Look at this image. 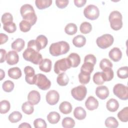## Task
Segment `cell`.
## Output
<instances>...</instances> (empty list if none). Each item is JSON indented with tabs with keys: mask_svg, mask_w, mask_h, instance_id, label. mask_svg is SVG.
<instances>
[{
	"mask_svg": "<svg viewBox=\"0 0 128 128\" xmlns=\"http://www.w3.org/2000/svg\"><path fill=\"white\" fill-rule=\"evenodd\" d=\"M113 92L115 96L122 100L128 99V88L122 84H116L113 88Z\"/></svg>",
	"mask_w": 128,
	"mask_h": 128,
	"instance_id": "cell-7",
	"label": "cell"
},
{
	"mask_svg": "<svg viewBox=\"0 0 128 128\" xmlns=\"http://www.w3.org/2000/svg\"><path fill=\"white\" fill-rule=\"evenodd\" d=\"M78 80L80 83L84 84H88L90 79V75L84 74L80 72L78 74Z\"/></svg>",
	"mask_w": 128,
	"mask_h": 128,
	"instance_id": "cell-47",
	"label": "cell"
},
{
	"mask_svg": "<svg viewBox=\"0 0 128 128\" xmlns=\"http://www.w3.org/2000/svg\"><path fill=\"white\" fill-rule=\"evenodd\" d=\"M74 116L77 120H82L86 118V113L83 108L81 106H78L75 108L74 111Z\"/></svg>",
	"mask_w": 128,
	"mask_h": 128,
	"instance_id": "cell-25",
	"label": "cell"
},
{
	"mask_svg": "<svg viewBox=\"0 0 128 128\" xmlns=\"http://www.w3.org/2000/svg\"><path fill=\"white\" fill-rule=\"evenodd\" d=\"M52 0H36L35 4L39 10L45 9L51 6Z\"/></svg>",
	"mask_w": 128,
	"mask_h": 128,
	"instance_id": "cell-30",
	"label": "cell"
},
{
	"mask_svg": "<svg viewBox=\"0 0 128 128\" xmlns=\"http://www.w3.org/2000/svg\"><path fill=\"white\" fill-rule=\"evenodd\" d=\"M36 40L40 44L42 49L45 48L47 46L48 40L46 36L44 35H40L36 38Z\"/></svg>",
	"mask_w": 128,
	"mask_h": 128,
	"instance_id": "cell-44",
	"label": "cell"
},
{
	"mask_svg": "<svg viewBox=\"0 0 128 128\" xmlns=\"http://www.w3.org/2000/svg\"><path fill=\"white\" fill-rule=\"evenodd\" d=\"M96 62V56L92 54H88L84 58V62H90L95 65Z\"/></svg>",
	"mask_w": 128,
	"mask_h": 128,
	"instance_id": "cell-50",
	"label": "cell"
},
{
	"mask_svg": "<svg viewBox=\"0 0 128 128\" xmlns=\"http://www.w3.org/2000/svg\"><path fill=\"white\" fill-rule=\"evenodd\" d=\"M28 100L33 105L38 104L40 100V95L38 92L32 90L30 91L28 95Z\"/></svg>",
	"mask_w": 128,
	"mask_h": 128,
	"instance_id": "cell-15",
	"label": "cell"
},
{
	"mask_svg": "<svg viewBox=\"0 0 128 128\" xmlns=\"http://www.w3.org/2000/svg\"><path fill=\"white\" fill-rule=\"evenodd\" d=\"M28 48L34 49L38 52L40 50H42L40 44L36 40H30L28 43Z\"/></svg>",
	"mask_w": 128,
	"mask_h": 128,
	"instance_id": "cell-45",
	"label": "cell"
},
{
	"mask_svg": "<svg viewBox=\"0 0 128 128\" xmlns=\"http://www.w3.org/2000/svg\"><path fill=\"white\" fill-rule=\"evenodd\" d=\"M56 6L60 8H64L67 6L69 1L68 0H56L55 2Z\"/></svg>",
	"mask_w": 128,
	"mask_h": 128,
	"instance_id": "cell-49",
	"label": "cell"
},
{
	"mask_svg": "<svg viewBox=\"0 0 128 128\" xmlns=\"http://www.w3.org/2000/svg\"><path fill=\"white\" fill-rule=\"evenodd\" d=\"M108 56L112 61L118 62L122 57V52L119 48L114 47L110 51Z\"/></svg>",
	"mask_w": 128,
	"mask_h": 128,
	"instance_id": "cell-17",
	"label": "cell"
},
{
	"mask_svg": "<svg viewBox=\"0 0 128 128\" xmlns=\"http://www.w3.org/2000/svg\"><path fill=\"white\" fill-rule=\"evenodd\" d=\"M8 40V36L6 34L0 33V44H2L6 43Z\"/></svg>",
	"mask_w": 128,
	"mask_h": 128,
	"instance_id": "cell-53",
	"label": "cell"
},
{
	"mask_svg": "<svg viewBox=\"0 0 128 128\" xmlns=\"http://www.w3.org/2000/svg\"><path fill=\"white\" fill-rule=\"evenodd\" d=\"M69 82V78L67 74L65 72H62L58 74L56 78V82L60 86H66Z\"/></svg>",
	"mask_w": 128,
	"mask_h": 128,
	"instance_id": "cell-28",
	"label": "cell"
},
{
	"mask_svg": "<svg viewBox=\"0 0 128 128\" xmlns=\"http://www.w3.org/2000/svg\"><path fill=\"white\" fill-rule=\"evenodd\" d=\"M122 16L120 12L114 10L111 12L108 16L111 28L114 30H120L122 26Z\"/></svg>",
	"mask_w": 128,
	"mask_h": 128,
	"instance_id": "cell-4",
	"label": "cell"
},
{
	"mask_svg": "<svg viewBox=\"0 0 128 128\" xmlns=\"http://www.w3.org/2000/svg\"><path fill=\"white\" fill-rule=\"evenodd\" d=\"M62 124L64 128H72L75 126V122L72 118L66 117L62 120Z\"/></svg>",
	"mask_w": 128,
	"mask_h": 128,
	"instance_id": "cell-38",
	"label": "cell"
},
{
	"mask_svg": "<svg viewBox=\"0 0 128 128\" xmlns=\"http://www.w3.org/2000/svg\"><path fill=\"white\" fill-rule=\"evenodd\" d=\"M85 106L89 110H93L96 109L98 106V100L94 96L88 97L85 102Z\"/></svg>",
	"mask_w": 128,
	"mask_h": 128,
	"instance_id": "cell-16",
	"label": "cell"
},
{
	"mask_svg": "<svg viewBox=\"0 0 128 128\" xmlns=\"http://www.w3.org/2000/svg\"><path fill=\"white\" fill-rule=\"evenodd\" d=\"M8 76L12 79L17 80L20 78L22 75L20 69L18 67H14L8 70Z\"/></svg>",
	"mask_w": 128,
	"mask_h": 128,
	"instance_id": "cell-23",
	"label": "cell"
},
{
	"mask_svg": "<svg viewBox=\"0 0 128 128\" xmlns=\"http://www.w3.org/2000/svg\"><path fill=\"white\" fill-rule=\"evenodd\" d=\"M21 16L23 20L29 22L32 26H34L36 20L37 16L33 6L30 4L22 5L20 9Z\"/></svg>",
	"mask_w": 128,
	"mask_h": 128,
	"instance_id": "cell-1",
	"label": "cell"
},
{
	"mask_svg": "<svg viewBox=\"0 0 128 128\" xmlns=\"http://www.w3.org/2000/svg\"><path fill=\"white\" fill-rule=\"evenodd\" d=\"M22 116V114L18 111L12 112L8 116V120L12 123L18 122L21 120Z\"/></svg>",
	"mask_w": 128,
	"mask_h": 128,
	"instance_id": "cell-33",
	"label": "cell"
},
{
	"mask_svg": "<svg viewBox=\"0 0 128 128\" xmlns=\"http://www.w3.org/2000/svg\"><path fill=\"white\" fill-rule=\"evenodd\" d=\"M32 26L29 22L24 20H22L19 24L20 30L24 32H28L30 30Z\"/></svg>",
	"mask_w": 128,
	"mask_h": 128,
	"instance_id": "cell-43",
	"label": "cell"
},
{
	"mask_svg": "<svg viewBox=\"0 0 128 128\" xmlns=\"http://www.w3.org/2000/svg\"><path fill=\"white\" fill-rule=\"evenodd\" d=\"M52 63V61L48 58L43 59L42 60L39 64V68L40 70L45 72H48L51 70Z\"/></svg>",
	"mask_w": 128,
	"mask_h": 128,
	"instance_id": "cell-19",
	"label": "cell"
},
{
	"mask_svg": "<svg viewBox=\"0 0 128 128\" xmlns=\"http://www.w3.org/2000/svg\"><path fill=\"white\" fill-rule=\"evenodd\" d=\"M18 128H31V126L27 122H23V123H22L18 126Z\"/></svg>",
	"mask_w": 128,
	"mask_h": 128,
	"instance_id": "cell-54",
	"label": "cell"
},
{
	"mask_svg": "<svg viewBox=\"0 0 128 128\" xmlns=\"http://www.w3.org/2000/svg\"><path fill=\"white\" fill-rule=\"evenodd\" d=\"M80 32L84 34H87L90 33L92 30V24L87 22H82L80 27Z\"/></svg>",
	"mask_w": 128,
	"mask_h": 128,
	"instance_id": "cell-37",
	"label": "cell"
},
{
	"mask_svg": "<svg viewBox=\"0 0 128 128\" xmlns=\"http://www.w3.org/2000/svg\"><path fill=\"white\" fill-rule=\"evenodd\" d=\"M10 104L8 101L3 100L0 102V112L2 114L7 113L10 110Z\"/></svg>",
	"mask_w": 128,
	"mask_h": 128,
	"instance_id": "cell-39",
	"label": "cell"
},
{
	"mask_svg": "<svg viewBox=\"0 0 128 128\" xmlns=\"http://www.w3.org/2000/svg\"><path fill=\"white\" fill-rule=\"evenodd\" d=\"M84 14L88 20H95L99 16L100 10L96 6L90 4L86 6L84 9Z\"/></svg>",
	"mask_w": 128,
	"mask_h": 128,
	"instance_id": "cell-8",
	"label": "cell"
},
{
	"mask_svg": "<svg viewBox=\"0 0 128 128\" xmlns=\"http://www.w3.org/2000/svg\"><path fill=\"white\" fill-rule=\"evenodd\" d=\"M78 28L76 24L74 23H69L66 25L64 28L65 32L68 35H74L77 32Z\"/></svg>",
	"mask_w": 128,
	"mask_h": 128,
	"instance_id": "cell-35",
	"label": "cell"
},
{
	"mask_svg": "<svg viewBox=\"0 0 128 128\" xmlns=\"http://www.w3.org/2000/svg\"><path fill=\"white\" fill-rule=\"evenodd\" d=\"M4 76H5L4 72L2 69H0V80H2V78H4Z\"/></svg>",
	"mask_w": 128,
	"mask_h": 128,
	"instance_id": "cell-55",
	"label": "cell"
},
{
	"mask_svg": "<svg viewBox=\"0 0 128 128\" xmlns=\"http://www.w3.org/2000/svg\"><path fill=\"white\" fill-rule=\"evenodd\" d=\"M35 84L40 90H46L50 88L51 82L44 74H36V80Z\"/></svg>",
	"mask_w": 128,
	"mask_h": 128,
	"instance_id": "cell-10",
	"label": "cell"
},
{
	"mask_svg": "<svg viewBox=\"0 0 128 128\" xmlns=\"http://www.w3.org/2000/svg\"><path fill=\"white\" fill-rule=\"evenodd\" d=\"M105 126L107 128H116L118 126V122L116 118L112 116L108 117L105 120Z\"/></svg>",
	"mask_w": 128,
	"mask_h": 128,
	"instance_id": "cell-34",
	"label": "cell"
},
{
	"mask_svg": "<svg viewBox=\"0 0 128 128\" xmlns=\"http://www.w3.org/2000/svg\"><path fill=\"white\" fill-rule=\"evenodd\" d=\"M60 116L58 113L56 112H50L47 116V120L52 124H57L60 120Z\"/></svg>",
	"mask_w": 128,
	"mask_h": 128,
	"instance_id": "cell-29",
	"label": "cell"
},
{
	"mask_svg": "<svg viewBox=\"0 0 128 128\" xmlns=\"http://www.w3.org/2000/svg\"><path fill=\"white\" fill-rule=\"evenodd\" d=\"M34 125L35 128H46L47 127L45 120L40 118L36 119L34 122Z\"/></svg>",
	"mask_w": 128,
	"mask_h": 128,
	"instance_id": "cell-46",
	"label": "cell"
},
{
	"mask_svg": "<svg viewBox=\"0 0 128 128\" xmlns=\"http://www.w3.org/2000/svg\"><path fill=\"white\" fill-rule=\"evenodd\" d=\"M72 109V108L70 103L66 101L62 102L59 106V110L62 113L65 114L70 113Z\"/></svg>",
	"mask_w": 128,
	"mask_h": 128,
	"instance_id": "cell-26",
	"label": "cell"
},
{
	"mask_svg": "<svg viewBox=\"0 0 128 128\" xmlns=\"http://www.w3.org/2000/svg\"><path fill=\"white\" fill-rule=\"evenodd\" d=\"M0 62L2 63L4 62L6 60V52L5 50L1 48L0 50Z\"/></svg>",
	"mask_w": 128,
	"mask_h": 128,
	"instance_id": "cell-51",
	"label": "cell"
},
{
	"mask_svg": "<svg viewBox=\"0 0 128 128\" xmlns=\"http://www.w3.org/2000/svg\"><path fill=\"white\" fill-rule=\"evenodd\" d=\"M96 96L101 100L106 99L109 95V90L105 86H98L96 90Z\"/></svg>",
	"mask_w": 128,
	"mask_h": 128,
	"instance_id": "cell-14",
	"label": "cell"
},
{
	"mask_svg": "<svg viewBox=\"0 0 128 128\" xmlns=\"http://www.w3.org/2000/svg\"><path fill=\"white\" fill-rule=\"evenodd\" d=\"M19 60V56L16 51H9L6 56V61L9 65H14L16 64Z\"/></svg>",
	"mask_w": 128,
	"mask_h": 128,
	"instance_id": "cell-13",
	"label": "cell"
},
{
	"mask_svg": "<svg viewBox=\"0 0 128 128\" xmlns=\"http://www.w3.org/2000/svg\"><path fill=\"white\" fill-rule=\"evenodd\" d=\"M118 76L122 79H125L128 78V67L122 66L119 68L117 70Z\"/></svg>",
	"mask_w": 128,
	"mask_h": 128,
	"instance_id": "cell-40",
	"label": "cell"
},
{
	"mask_svg": "<svg viewBox=\"0 0 128 128\" xmlns=\"http://www.w3.org/2000/svg\"><path fill=\"white\" fill-rule=\"evenodd\" d=\"M24 58L34 64H40L42 60V55L38 52L31 48H27L23 52Z\"/></svg>",
	"mask_w": 128,
	"mask_h": 128,
	"instance_id": "cell-3",
	"label": "cell"
},
{
	"mask_svg": "<svg viewBox=\"0 0 128 128\" xmlns=\"http://www.w3.org/2000/svg\"><path fill=\"white\" fill-rule=\"evenodd\" d=\"M1 20L2 23L3 24H5L9 22H12L13 17L11 14L8 12H6L2 15Z\"/></svg>",
	"mask_w": 128,
	"mask_h": 128,
	"instance_id": "cell-48",
	"label": "cell"
},
{
	"mask_svg": "<svg viewBox=\"0 0 128 128\" xmlns=\"http://www.w3.org/2000/svg\"><path fill=\"white\" fill-rule=\"evenodd\" d=\"M86 43V38L82 35H78L74 37L72 40L73 44L77 48H82L85 45Z\"/></svg>",
	"mask_w": 128,
	"mask_h": 128,
	"instance_id": "cell-27",
	"label": "cell"
},
{
	"mask_svg": "<svg viewBox=\"0 0 128 128\" xmlns=\"http://www.w3.org/2000/svg\"><path fill=\"white\" fill-rule=\"evenodd\" d=\"M67 58L70 62L71 66L72 68H76L78 66L80 62V56L76 53H71Z\"/></svg>",
	"mask_w": 128,
	"mask_h": 128,
	"instance_id": "cell-22",
	"label": "cell"
},
{
	"mask_svg": "<svg viewBox=\"0 0 128 128\" xmlns=\"http://www.w3.org/2000/svg\"><path fill=\"white\" fill-rule=\"evenodd\" d=\"M92 79L94 83L98 85L102 84L105 82H106V76L104 72H98L95 73Z\"/></svg>",
	"mask_w": 128,
	"mask_h": 128,
	"instance_id": "cell-18",
	"label": "cell"
},
{
	"mask_svg": "<svg viewBox=\"0 0 128 128\" xmlns=\"http://www.w3.org/2000/svg\"><path fill=\"white\" fill-rule=\"evenodd\" d=\"M112 62L106 58L102 59L100 62V67L103 72L112 69Z\"/></svg>",
	"mask_w": 128,
	"mask_h": 128,
	"instance_id": "cell-32",
	"label": "cell"
},
{
	"mask_svg": "<svg viewBox=\"0 0 128 128\" xmlns=\"http://www.w3.org/2000/svg\"><path fill=\"white\" fill-rule=\"evenodd\" d=\"M4 30L8 33H13L16 30V26L15 23L13 22H9L4 24Z\"/></svg>",
	"mask_w": 128,
	"mask_h": 128,
	"instance_id": "cell-42",
	"label": "cell"
},
{
	"mask_svg": "<svg viewBox=\"0 0 128 128\" xmlns=\"http://www.w3.org/2000/svg\"><path fill=\"white\" fill-rule=\"evenodd\" d=\"M26 75L25 80L29 84H35L36 80V74H35L34 69L30 66H26L24 68Z\"/></svg>",
	"mask_w": 128,
	"mask_h": 128,
	"instance_id": "cell-11",
	"label": "cell"
},
{
	"mask_svg": "<svg viewBox=\"0 0 128 128\" xmlns=\"http://www.w3.org/2000/svg\"><path fill=\"white\" fill-rule=\"evenodd\" d=\"M14 83L12 81L10 80H8L4 82L2 85V88L3 90L5 92H12L14 90Z\"/></svg>",
	"mask_w": 128,
	"mask_h": 128,
	"instance_id": "cell-41",
	"label": "cell"
},
{
	"mask_svg": "<svg viewBox=\"0 0 128 128\" xmlns=\"http://www.w3.org/2000/svg\"><path fill=\"white\" fill-rule=\"evenodd\" d=\"M94 64L90 62H84L80 68V72L86 74L90 75L94 70Z\"/></svg>",
	"mask_w": 128,
	"mask_h": 128,
	"instance_id": "cell-24",
	"label": "cell"
},
{
	"mask_svg": "<svg viewBox=\"0 0 128 128\" xmlns=\"http://www.w3.org/2000/svg\"><path fill=\"white\" fill-rule=\"evenodd\" d=\"M106 107L108 110L110 112H116L119 108L118 101L114 98H110L106 104Z\"/></svg>",
	"mask_w": 128,
	"mask_h": 128,
	"instance_id": "cell-21",
	"label": "cell"
},
{
	"mask_svg": "<svg viewBox=\"0 0 128 128\" xmlns=\"http://www.w3.org/2000/svg\"><path fill=\"white\" fill-rule=\"evenodd\" d=\"M114 41V37L110 34H104L97 38L96 43L100 48L106 49L111 46Z\"/></svg>",
	"mask_w": 128,
	"mask_h": 128,
	"instance_id": "cell-5",
	"label": "cell"
},
{
	"mask_svg": "<svg viewBox=\"0 0 128 128\" xmlns=\"http://www.w3.org/2000/svg\"><path fill=\"white\" fill-rule=\"evenodd\" d=\"M46 98L48 104L53 106L58 102L60 98V95L58 92L56 90H50L47 92Z\"/></svg>",
	"mask_w": 128,
	"mask_h": 128,
	"instance_id": "cell-12",
	"label": "cell"
},
{
	"mask_svg": "<svg viewBox=\"0 0 128 128\" xmlns=\"http://www.w3.org/2000/svg\"><path fill=\"white\" fill-rule=\"evenodd\" d=\"M87 94L86 88L84 85H80L74 88L71 90L72 96L78 101L82 100L86 97Z\"/></svg>",
	"mask_w": 128,
	"mask_h": 128,
	"instance_id": "cell-9",
	"label": "cell"
},
{
	"mask_svg": "<svg viewBox=\"0 0 128 128\" xmlns=\"http://www.w3.org/2000/svg\"><path fill=\"white\" fill-rule=\"evenodd\" d=\"M25 45L24 41L23 39L18 38L16 39L11 44V48L14 50L16 52H20L22 50Z\"/></svg>",
	"mask_w": 128,
	"mask_h": 128,
	"instance_id": "cell-20",
	"label": "cell"
},
{
	"mask_svg": "<svg viewBox=\"0 0 128 128\" xmlns=\"http://www.w3.org/2000/svg\"><path fill=\"white\" fill-rule=\"evenodd\" d=\"M118 119L122 122H128V107L126 106L120 111L118 114Z\"/></svg>",
	"mask_w": 128,
	"mask_h": 128,
	"instance_id": "cell-36",
	"label": "cell"
},
{
	"mask_svg": "<svg viewBox=\"0 0 128 128\" xmlns=\"http://www.w3.org/2000/svg\"><path fill=\"white\" fill-rule=\"evenodd\" d=\"M86 2V0H74V4L78 8H81L83 6Z\"/></svg>",
	"mask_w": 128,
	"mask_h": 128,
	"instance_id": "cell-52",
	"label": "cell"
},
{
	"mask_svg": "<svg viewBox=\"0 0 128 128\" xmlns=\"http://www.w3.org/2000/svg\"><path fill=\"white\" fill-rule=\"evenodd\" d=\"M22 112L26 114H31L34 111V105L30 103L28 101L22 104Z\"/></svg>",
	"mask_w": 128,
	"mask_h": 128,
	"instance_id": "cell-31",
	"label": "cell"
},
{
	"mask_svg": "<svg viewBox=\"0 0 128 128\" xmlns=\"http://www.w3.org/2000/svg\"><path fill=\"white\" fill-rule=\"evenodd\" d=\"M70 48V45L66 42L60 41L51 44L49 52L52 56H58L66 54L69 51Z\"/></svg>",
	"mask_w": 128,
	"mask_h": 128,
	"instance_id": "cell-2",
	"label": "cell"
},
{
	"mask_svg": "<svg viewBox=\"0 0 128 128\" xmlns=\"http://www.w3.org/2000/svg\"><path fill=\"white\" fill-rule=\"evenodd\" d=\"M72 67L71 64L68 58H63L58 60L54 65V72L56 74L66 72L68 69Z\"/></svg>",
	"mask_w": 128,
	"mask_h": 128,
	"instance_id": "cell-6",
	"label": "cell"
}]
</instances>
